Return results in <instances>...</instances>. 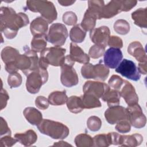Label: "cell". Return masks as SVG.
<instances>
[{"label": "cell", "mask_w": 147, "mask_h": 147, "mask_svg": "<svg viewBox=\"0 0 147 147\" xmlns=\"http://www.w3.org/2000/svg\"><path fill=\"white\" fill-rule=\"evenodd\" d=\"M107 45L111 48L121 49L123 47L122 40L116 36H110Z\"/></svg>", "instance_id": "44"}, {"label": "cell", "mask_w": 147, "mask_h": 147, "mask_svg": "<svg viewBox=\"0 0 147 147\" xmlns=\"http://www.w3.org/2000/svg\"><path fill=\"white\" fill-rule=\"evenodd\" d=\"M65 52L66 49L60 47L46 48L40 52L39 67L47 69L49 65L55 67L61 66L64 61Z\"/></svg>", "instance_id": "2"}, {"label": "cell", "mask_w": 147, "mask_h": 147, "mask_svg": "<svg viewBox=\"0 0 147 147\" xmlns=\"http://www.w3.org/2000/svg\"><path fill=\"white\" fill-rule=\"evenodd\" d=\"M97 18L87 10L86 11L80 24L82 28L86 31H91L94 29Z\"/></svg>", "instance_id": "33"}, {"label": "cell", "mask_w": 147, "mask_h": 147, "mask_svg": "<svg viewBox=\"0 0 147 147\" xmlns=\"http://www.w3.org/2000/svg\"><path fill=\"white\" fill-rule=\"evenodd\" d=\"M105 117L108 123L114 125L124 119L128 120V113L126 108L118 105L109 107L105 112Z\"/></svg>", "instance_id": "13"}, {"label": "cell", "mask_w": 147, "mask_h": 147, "mask_svg": "<svg viewBox=\"0 0 147 147\" xmlns=\"http://www.w3.org/2000/svg\"><path fill=\"white\" fill-rule=\"evenodd\" d=\"M78 18L76 14L73 11H67L63 15V21L68 25H76Z\"/></svg>", "instance_id": "41"}, {"label": "cell", "mask_w": 147, "mask_h": 147, "mask_svg": "<svg viewBox=\"0 0 147 147\" xmlns=\"http://www.w3.org/2000/svg\"><path fill=\"white\" fill-rule=\"evenodd\" d=\"M109 69L102 60L95 65L87 63L81 68V74L84 79H93L99 81H105L109 75Z\"/></svg>", "instance_id": "6"}, {"label": "cell", "mask_w": 147, "mask_h": 147, "mask_svg": "<svg viewBox=\"0 0 147 147\" xmlns=\"http://www.w3.org/2000/svg\"><path fill=\"white\" fill-rule=\"evenodd\" d=\"M66 104L69 111L72 113H79L84 109L80 96H71L68 98Z\"/></svg>", "instance_id": "30"}, {"label": "cell", "mask_w": 147, "mask_h": 147, "mask_svg": "<svg viewBox=\"0 0 147 147\" xmlns=\"http://www.w3.org/2000/svg\"><path fill=\"white\" fill-rule=\"evenodd\" d=\"M48 99L44 96H38L35 99V105L37 108L41 110H45L49 107Z\"/></svg>", "instance_id": "45"}, {"label": "cell", "mask_w": 147, "mask_h": 147, "mask_svg": "<svg viewBox=\"0 0 147 147\" xmlns=\"http://www.w3.org/2000/svg\"><path fill=\"white\" fill-rule=\"evenodd\" d=\"M120 98L119 91L110 88L102 97V99L104 102H107L109 107H112L119 105Z\"/></svg>", "instance_id": "26"}, {"label": "cell", "mask_w": 147, "mask_h": 147, "mask_svg": "<svg viewBox=\"0 0 147 147\" xmlns=\"http://www.w3.org/2000/svg\"><path fill=\"white\" fill-rule=\"evenodd\" d=\"M19 51L11 47H6L1 51V58L5 63V68L9 74L17 72L18 70L15 65V61L20 55Z\"/></svg>", "instance_id": "12"}, {"label": "cell", "mask_w": 147, "mask_h": 147, "mask_svg": "<svg viewBox=\"0 0 147 147\" xmlns=\"http://www.w3.org/2000/svg\"><path fill=\"white\" fill-rule=\"evenodd\" d=\"M127 52L134 57L139 63L146 62L147 61L146 52L139 41L131 42L127 47Z\"/></svg>", "instance_id": "18"}, {"label": "cell", "mask_w": 147, "mask_h": 147, "mask_svg": "<svg viewBox=\"0 0 147 147\" xmlns=\"http://www.w3.org/2000/svg\"><path fill=\"white\" fill-rule=\"evenodd\" d=\"M75 1H58V2L64 6H68L72 5Z\"/></svg>", "instance_id": "51"}, {"label": "cell", "mask_w": 147, "mask_h": 147, "mask_svg": "<svg viewBox=\"0 0 147 147\" xmlns=\"http://www.w3.org/2000/svg\"><path fill=\"white\" fill-rule=\"evenodd\" d=\"M17 140L15 138L11 137V135H5L4 137H1L0 140L1 147H10L14 145Z\"/></svg>", "instance_id": "43"}, {"label": "cell", "mask_w": 147, "mask_h": 147, "mask_svg": "<svg viewBox=\"0 0 147 147\" xmlns=\"http://www.w3.org/2000/svg\"><path fill=\"white\" fill-rule=\"evenodd\" d=\"M48 79V73L47 69L40 67L27 75L26 88L30 94L37 93L41 86L45 84Z\"/></svg>", "instance_id": "8"}, {"label": "cell", "mask_w": 147, "mask_h": 147, "mask_svg": "<svg viewBox=\"0 0 147 147\" xmlns=\"http://www.w3.org/2000/svg\"><path fill=\"white\" fill-rule=\"evenodd\" d=\"M47 34H40L33 36L31 41V49L35 52H41L46 48Z\"/></svg>", "instance_id": "27"}, {"label": "cell", "mask_w": 147, "mask_h": 147, "mask_svg": "<svg viewBox=\"0 0 147 147\" xmlns=\"http://www.w3.org/2000/svg\"><path fill=\"white\" fill-rule=\"evenodd\" d=\"M137 1L136 0L122 1V11H128L137 5Z\"/></svg>", "instance_id": "47"}, {"label": "cell", "mask_w": 147, "mask_h": 147, "mask_svg": "<svg viewBox=\"0 0 147 147\" xmlns=\"http://www.w3.org/2000/svg\"><path fill=\"white\" fill-rule=\"evenodd\" d=\"M142 141V136L138 133L131 135H121L119 145L122 146L135 147L140 145Z\"/></svg>", "instance_id": "24"}, {"label": "cell", "mask_w": 147, "mask_h": 147, "mask_svg": "<svg viewBox=\"0 0 147 147\" xmlns=\"http://www.w3.org/2000/svg\"><path fill=\"white\" fill-rule=\"evenodd\" d=\"M115 72L133 81H138L141 78V74L136 64L133 61L126 59L121 61L115 68Z\"/></svg>", "instance_id": "10"}, {"label": "cell", "mask_w": 147, "mask_h": 147, "mask_svg": "<svg viewBox=\"0 0 147 147\" xmlns=\"http://www.w3.org/2000/svg\"><path fill=\"white\" fill-rule=\"evenodd\" d=\"M26 9L29 10L40 13L41 17L51 24L56 20L57 11L53 3L48 1H27Z\"/></svg>", "instance_id": "5"}, {"label": "cell", "mask_w": 147, "mask_h": 147, "mask_svg": "<svg viewBox=\"0 0 147 147\" xmlns=\"http://www.w3.org/2000/svg\"><path fill=\"white\" fill-rule=\"evenodd\" d=\"M93 146L107 147L111 145L109 133L95 136L93 138Z\"/></svg>", "instance_id": "35"}, {"label": "cell", "mask_w": 147, "mask_h": 147, "mask_svg": "<svg viewBox=\"0 0 147 147\" xmlns=\"http://www.w3.org/2000/svg\"><path fill=\"white\" fill-rule=\"evenodd\" d=\"M124 80H125L122 79L119 76L113 75L109 80L108 85L110 88L119 91L124 83Z\"/></svg>", "instance_id": "39"}, {"label": "cell", "mask_w": 147, "mask_h": 147, "mask_svg": "<svg viewBox=\"0 0 147 147\" xmlns=\"http://www.w3.org/2000/svg\"><path fill=\"white\" fill-rule=\"evenodd\" d=\"M23 114L27 121L32 125H38L43 119L41 113L34 107H26Z\"/></svg>", "instance_id": "23"}, {"label": "cell", "mask_w": 147, "mask_h": 147, "mask_svg": "<svg viewBox=\"0 0 147 147\" xmlns=\"http://www.w3.org/2000/svg\"><path fill=\"white\" fill-rule=\"evenodd\" d=\"M1 32L8 39L14 38L18 30L29 23L28 16L24 13H17L10 7H1L0 9Z\"/></svg>", "instance_id": "1"}, {"label": "cell", "mask_w": 147, "mask_h": 147, "mask_svg": "<svg viewBox=\"0 0 147 147\" xmlns=\"http://www.w3.org/2000/svg\"><path fill=\"white\" fill-rule=\"evenodd\" d=\"M109 134H110V137L111 145H119L120 142H121V135L117 133H115V132L109 133Z\"/></svg>", "instance_id": "49"}, {"label": "cell", "mask_w": 147, "mask_h": 147, "mask_svg": "<svg viewBox=\"0 0 147 147\" xmlns=\"http://www.w3.org/2000/svg\"><path fill=\"white\" fill-rule=\"evenodd\" d=\"M9 99V96L7 91L2 87L1 90V110L6 106Z\"/></svg>", "instance_id": "48"}, {"label": "cell", "mask_w": 147, "mask_h": 147, "mask_svg": "<svg viewBox=\"0 0 147 147\" xmlns=\"http://www.w3.org/2000/svg\"><path fill=\"white\" fill-rule=\"evenodd\" d=\"M102 126L101 119L96 116H91L87 121V126L92 131H98Z\"/></svg>", "instance_id": "37"}, {"label": "cell", "mask_w": 147, "mask_h": 147, "mask_svg": "<svg viewBox=\"0 0 147 147\" xmlns=\"http://www.w3.org/2000/svg\"><path fill=\"white\" fill-rule=\"evenodd\" d=\"M24 54H20L15 61L18 70H21L25 75L37 70L38 66V56L37 53L30 49L28 46L24 47Z\"/></svg>", "instance_id": "4"}, {"label": "cell", "mask_w": 147, "mask_h": 147, "mask_svg": "<svg viewBox=\"0 0 147 147\" xmlns=\"http://www.w3.org/2000/svg\"><path fill=\"white\" fill-rule=\"evenodd\" d=\"M74 141L78 147L93 146V138L86 133H81L76 136Z\"/></svg>", "instance_id": "34"}, {"label": "cell", "mask_w": 147, "mask_h": 147, "mask_svg": "<svg viewBox=\"0 0 147 147\" xmlns=\"http://www.w3.org/2000/svg\"><path fill=\"white\" fill-rule=\"evenodd\" d=\"M68 99L65 90L55 91L51 92L48 96L49 103L53 106H60L65 104Z\"/></svg>", "instance_id": "29"}, {"label": "cell", "mask_w": 147, "mask_h": 147, "mask_svg": "<svg viewBox=\"0 0 147 147\" xmlns=\"http://www.w3.org/2000/svg\"><path fill=\"white\" fill-rule=\"evenodd\" d=\"M126 109L128 113V121L131 126L137 129L145 126L146 118L138 103L128 106Z\"/></svg>", "instance_id": "11"}, {"label": "cell", "mask_w": 147, "mask_h": 147, "mask_svg": "<svg viewBox=\"0 0 147 147\" xmlns=\"http://www.w3.org/2000/svg\"><path fill=\"white\" fill-rule=\"evenodd\" d=\"M22 81V76L18 72L10 74L8 76L7 83L11 88L19 87L21 84Z\"/></svg>", "instance_id": "38"}, {"label": "cell", "mask_w": 147, "mask_h": 147, "mask_svg": "<svg viewBox=\"0 0 147 147\" xmlns=\"http://www.w3.org/2000/svg\"><path fill=\"white\" fill-rule=\"evenodd\" d=\"M122 11V1H111L105 5L102 18H111Z\"/></svg>", "instance_id": "19"}, {"label": "cell", "mask_w": 147, "mask_h": 147, "mask_svg": "<svg viewBox=\"0 0 147 147\" xmlns=\"http://www.w3.org/2000/svg\"><path fill=\"white\" fill-rule=\"evenodd\" d=\"M68 36L66 26L60 23H55L51 25L47 34V41L55 47L63 45Z\"/></svg>", "instance_id": "9"}, {"label": "cell", "mask_w": 147, "mask_h": 147, "mask_svg": "<svg viewBox=\"0 0 147 147\" xmlns=\"http://www.w3.org/2000/svg\"><path fill=\"white\" fill-rule=\"evenodd\" d=\"M37 127L42 134L53 139H64L69 133L68 127L64 124L48 119H43Z\"/></svg>", "instance_id": "3"}, {"label": "cell", "mask_w": 147, "mask_h": 147, "mask_svg": "<svg viewBox=\"0 0 147 147\" xmlns=\"http://www.w3.org/2000/svg\"><path fill=\"white\" fill-rule=\"evenodd\" d=\"M131 125L127 119H124L117 123L115 129L121 133H126L130 131Z\"/></svg>", "instance_id": "42"}, {"label": "cell", "mask_w": 147, "mask_h": 147, "mask_svg": "<svg viewBox=\"0 0 147 147\" xmlns=\"http://www.w3.org/2000/svg\"><path fill=\"white\" fill-rule=\"evenodd\" d=\"M69 56L75 62L76 61L85 64L88 63L90 61L88 55L84 53L80 47L74 42L70 44Z\"/></svg>", "instance_id": "20"}, {"label": "cell", "mask_w": 147, "mask_h": 147, "mask_svg": "<svg viewBox=\"0 0 147 147\" xmlns=\"http://www.w3.org/2000/svg\"><path fill=\"white\" fill-rule=\"evenodd\" d=\"M75 61L68 55L65 57L64 61L61 67L60 80L62 84L67 87L76 86L79 83L78 74L73 66Z\"/></svg>", "instance_id": "7"}, {"label": "cell", "mask_w": 147, "mask_h": 147, "mask_svg": "<svg viewBox=\"0 0 147 147\" xmlns=\"http://www.w3.org/2000/svg\"><path fill=\"white\" fill-rule=\"evenodd\" d=\"M0 129H1V136L2 135H11V130L9 127L6 121L2 118L1 117L0 123Z\"/></svg>", "instance_id": "46"}, {"label": "cell", "mask_w": 147, "mask_h": 147, "mask_svg": "<svg viewBox=\"0 0 147 147\" xmlns=\"http://www.w3.org/2000/svg\"><path fill=\"white\" fill-rule=\"evenodd\" d=\"M82 99L84 109H93L102 106L99 98L90 94H83L80 96Z\"/></svg>", "instance_id": "31"}, {"label": "cell", "mask_w": 147, "mask_h": 147, "mask_svg": "<svg viewBox=\"0 0 147 147\" xmlns=\"http://www.w3.org/2000/svg\"><path fill=\"white\" fill-rule=\"evenodd\" d=\"M14 138L18 142L25 146L34 144L37 140V135L33 130H28L24 133H17L14 134Z\"/></svg>", "instance_id": "22"}, {"label": "cell", "mask_w": 147, "mask_h": 147, "mask_svg": "<svg viewBox=\"0 0 147 147\" xmlns=\"http://www.w3.org/2000/svg\"><path fill=\"white\" fill-rule=\"evenodd\" d=\"M53 146H72L71 145L68 144L67 142L65 141H60L59 142H55Z\"/></svg>", "instance_id": "52"}, {"label": "cell", "mask_w": 147, "mask_h": 147, "mask_svg": "<svg viewBox=\"0 0 147 147\" xmlns=\"http://www.w3.org/2000/svg\"><path fill=\"white\" fill-rule=\"evenodd\" d=\"M109 88L108 84L97 81H87L83 87L84 94L93 95L99 99L102 98Z\"/></svg>", "instance_id": "15"}, {"label": "cell", "mask_w": 147, "mask_h": 147, "mask_svg": "<svg viewBox=\"0 0 147 147\" xmlns=\"http://www.w3.org/2000/svg\"><path fill=\"white\" fill-rule=\"evenodd\" d=\"M137 68L140 74L146 75L147 73V62L139 63Z\"/></svg>", "instance_id": "50"}, {"label": "cell", "mask_w": 147, "mask_h": 147, "mask_svg": "<svg viewBox=\"0 0 147 147\" xmlns=\"http://www.w3.org/2000/svg\"><path fill=\"white\" fill-rule=\"evenodd\" d=\"M114 29L118 34L125 35L130 31V25L125 20H118L114 24Z\"/></svg>", "instance_id": "36"}, {"label": "cell", "mask_w": 147, "mask_h": 147, "mask_svg": "<svg viewBox=\"0 0 147 147\" xmlns=\"http://www.w3.org/2000/svg\"><path fill=\"white\" fill-rule=\"evenodd\" d=\"M88 5L87 10L93 14L97 18V20L102 19L103 9L105 5L104 1L98 0L88 1Z\"/></svg>", "instance_id": "32"}, {"label": "cell", "mask_w": 147, "mask_h": 147, "mask_svg": "<svg viewBox=\"0 0 147 147\" xmlns=\"http://www.w3.org/2000/svg\"><path fill=\"white\" fill-rule=\"evenodd\" d=\"M48 29V22L41 17H38L34 19L30 25V30L33 36L46 34Z\"/></svg>", "instance_id": "21"}, {"label": "cell", "mask_w": 147, "mask_h": 147, "mask_svg": "<svg viewBox=\"0 0 147 147\" xmlns=\"http://www.w3.org/2000/svg\"><path fill=\"white\" fill-rule=\"evenodd\" d=\"M131 18L134 24L141 28L147 26V9L139 8L131 13Z\"/></svg>", "instance_id": "25"}, {"label": "cell", "mask_w": 147, "mask_h": 147, "mask_svg": "<svg viewBox=\"0 0 147 147\" xmlns=\"http://www.w3.org/2000/svg\"><path fill=\"white\" fill-rule=\"evenodd\" d=\"M119 94L125 100L128 106L138 103V97L134 86L128 81L125 80L124 83L120 88Z\"/></svg>", "instance_id": "17"}, {"label": "cell", "mask_w": 147, "mask_h": 147, "mask_svg": "<svg viewBox=\"0 0 147 147\" xmlns=\"http://www.w3.org/2000/svg\"><path fill=\"white\" fill-rule=\"evenodd\" d=\"M86 32L82 28L80 24L74 25L70 30L69 38L72 42H82L86 37Z\"/></svg>", "instance_id": "28"}, {"label": "cell", "mask_w": 147, "mask_h": 147, "mask_svg": "<svg viewBox=\"0 0 147 147\" xmlns=\"http://www.w3.org/2000/svg\"><path fill=\"white\" fill-rule=\"evenodd\" d=\"M105 51V47L95 44L90 48L88 51V56L92 59H98L104 55Z\"/></svg>", "instance_id": "40"}, {"label": "cell", "mask_w": 147, "mask_h": 147, "mask_svg": "<svg viewBox=\"0 0 147 147\" xmlns=\"http://www.w3.org/2000/svg\"><path fill=\"white\" fill-rule=\"evenodd\" d=\"M122 57L123 55L120 49L110 47L103 55L104 64L108 68L115 69L122 61Z\"/></svg>", "instance_id": "16"}, {"label": "cell", "mask_w": 147, "mask_h": 147, "mask_svg": "<svg viewBox=\"0 0 147 147\" xmlns=\"http://www.w3.org/2000/svg\"><path fill=\"white\" fill-rule=\"evenodd\" d=\"M110 37V30L106 26H102L90 31V37L92 42L106 48Z\"/></svg>", "instance_id": "14"}]
</instances>
